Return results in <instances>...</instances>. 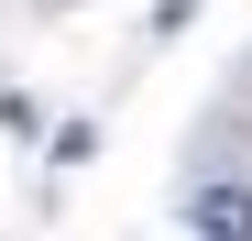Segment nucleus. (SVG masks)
<instances>
[{
	"label": "nucleus",
	"instance_id": "nucleus-1",
	"mask_svg": "<svg viewBox=\"0 0 252 241\" xmlns=\"http://www.w3.org/2000/svg\"><path fill=\"white\" fill-rule=\"evenodd\" d=\"M187 219H197V241H252V186H241V176L197 186V209H187Z\"/></svg>",
	"mask_w": 252,
	"mask_h": 241
}]
</instances>
